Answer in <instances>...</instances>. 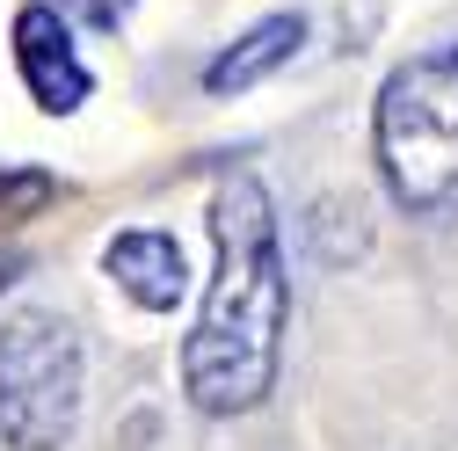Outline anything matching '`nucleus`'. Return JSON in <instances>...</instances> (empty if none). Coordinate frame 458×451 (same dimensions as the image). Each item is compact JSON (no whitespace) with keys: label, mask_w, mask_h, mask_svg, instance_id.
Returning <instances> with one entry per match:
<instances>
[{"label":"nucleus","mask_w":458,"mask_h":451,"mask_svg":"<svg viewBox=\"0 0 458 451\" xmlns=\"http://www.w3.org/2000/svg\"><path fill=\"white\" fill-rule=\"evenodd\" d=\"M66 22H88V30H124L139 0H51Z\"/></svg>","instance_id":"8"},{"label":"nucleus","mask_w":458,"mask_h":451,"mask_svg":"<svg viewBox=\"0 0 458 451\" xmlns=\"http://www.w3.org/2000/svg\"><path fill=\"white\" fill-rule=\"evenodd\" d=\"M102 269L139 313H175L190 299V262H182V241L160 234V226H131L102 248Z\"/></svg>","instance_id":"5"},{"label":"nucleus","mask_w":458,"mask_h":451,"mask_svg":"<svg viewBox=\"0 0 458 451\" xmlns=\"http://www.w3.org/2000/svg\"><path fill=\"white\" fill-rule=\"evenodd\" d=\"M15 277H22V255H0V292H8Z\"/></svg>","instance_id":"9"},{"label":"nucleus","mask_w":458,"mask_h":451,"mask_svg":"<svg viewBox=\"0 0 458 451\" xmlns=\"http://www.w3.org/2000/svg\"><path fill=\"white\" fill-rule=\"evenodd\" d=\"M51 197H59V175H44V167H0V226L37 218Z\"/></svg>","instance_id":"7"},{"label":"nucleus","mask_w":458,"mask_h":451,"mask_svg":"<svg viewBox=\"0 0 458 451\" xmlns=\"http://www.w3.org/2000/svg\"><path fill=\"white\" fill-rule=\"evenodd\" d=\"M292 269L276 241V204L262 175L233 167L211 197V285L182 343V393L197 415H255L276 393Z\"/></svg>","instance_id":"1"},{"label":"nucleus","mask_w":458,"mask_h":451,"mask_svg":"<svg viewBox=\"0 0 458 451\" xmlns=\"http://www.w3.org/2000/svg\"><path fill=\"white\" fill-rule=\"evenodd\" d=\"M15 66H22V88L30 102L44 109V117H73V109L88 102V59L73 51V30L66 15L51 8V0H30V8L15 15Z\"/></svg>","instance_id":"4"},{"label":"nucleus","mask_w":458,"mask_h":451,"mask_svg":"<svg viewBox=\"0 0 458 451\" xmlns=\"http://www.w3.org/2000/svg\"><path fill=\"white\" fill-rule=\"evenodd\" d=\"M371 146L386 197L400 211L458 226V44H429L386 73L371 109Z\"/></svg>","instance_id":"2"},{"label":"nucleus","mask_w":458,"mask_h":451,"mask_svg":"<svg viewBox=\"0 0 458 451\" xmlns=\"http://www.w3.org/2000/svg\"><path fill=\"white\" fill-rule=\"evenodd\" d=\"M299 44H306V22H299V15H262L248 37H233V44L204 66V88H211V95H248V88L269 81L276 66H292Z\"/></svg>","instance_id":"6"},{"label":"nucleus","mask_w":458,"mask_h":451,"mask_svg":"<svg viewBox=\"0 0 458 451\" xmlns=\"http://www.w3.org/2000/svg\"><path fill=\"white\" fill-rule=\"evenodd\" d=\"M81 335L73 320L22 306L0 320V444L8 451H66L81 430Z\"/></svg>","instance_id":"3"}]
</instances>
